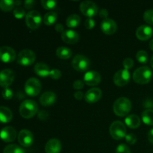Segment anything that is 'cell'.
Masks as SVG:
<instances>
[{
	"mask_svg": "<svg viewBox=\"0 0 153 153\" xmlns=\"http://www.w3.org/2000/svg\"><path fill=\"white\" fill-rule=\"evenodd\" d=\"M131 109V102L126 97H120L113 105V111L115 114L120 117L127 116Z\"/></svg>",
	"mask_w": 153,
	"mask_h": 153,
	"instance_id": "cell-1",
	"label": "cell"
},
{
	"mask_svg": "<svg viewBox=\"0 0 153 153\" xmlns=\"http://www.w3.org/2000/svg\"><path fill=\"white\" fill-rule=\"evenodd\" d=\"M38 111V105L34 100H24L19 106V114L25 119L32 118Z\"/></svg>",
	"mask_w": 153,
	"mask_h": 153,
	"instance_id": "cell-2",
	"label": "cell"
},
{
	"mask_svg": "<svg viewBox=\"0 0 153 153\" xmlns=\"http://www.w3.org/2000/svg\"><path fill=\"white\" fill-rule=\"evenodd\" d=\"M152 73L148 67H140L134 70L132 78L134 82L139 85H146L151 81Z\"/></svg>",
	"mask_w": 153,
	"mask_h": 153,
	"instance_id": "cell-3",
	"label": "cell"
},
{
	"mask_svg": "<svg viewBox=\"0 0 153 153\" xmlns=\"http://www.w3.org/2000/svg\"><path fill=\"white\" fill-rule=\"evenodd\" d=\"M111 136L114 140H122L126 136V128L123 123L121 121H114L110 126Z\"/></svg>",
	"mask_w": 153,
	"mask_h": 153,
	"instance_id": "cell-4",
	"label": "cell"
},
{
	"mask_svg": "<svg viewBox=\"0 0 153 153\" xmlns=\"http://www.w3.org/2000/svg\"><path fill=\"white\" fill-rule=\"evenodd\" d=\"M25 94L31 97H36L41 91V84L36 78H30L25 83L24 86Z\"/></svg>",
	"mask_w": 153,
	"mask_h": 153,
	"instance_id": "cell-5",
	"label": "cell"
},
{
	"mask_svg": "<svg viewBox=\"0 0 153 153\" xmlns=\"http://www.w3.org/2000/svg\"><path fill=\"white\" fill-rule=\"evenodd\" d=\"M41 22V15L37 10H31L25 15V23L31 30L37 29L40 26Z\"/></svg>",
	"mask_w": 153,
	"mask_h": 153,
	"instance_id": "cell-6",
	"label": "cell"
},
{
	"mask_svg": "<svg viewBox=\"0 0 153 153\" xmlns=\"http://www.w3.org/2000/svg\"><path fill=\"white\" fill-rule=\"evenodd\" d=\"M72 67L78 72H85L89 69L91 61L89 58L82 55H76L72 60Z\"/></svg>",
	"mask_w": 153,
	"mask_h": 153,
	"instance_id": "cell-7",
	"label": "cell"
},
{
	"mask_svg": "<svg viewBox=\"0 0 153 153\" xmlns=\"http://www.w3.org/2000/svg\"><path fill=\"white\" fill-rule=\"evenodd\" d=\"M35 60V54L30 49H23L20 51L17 55V63L19 65L24 67H28L33 64Z\"/></svg>",
	"mask_w": 153,
	"mask_h": 153,
	"instance_id": "cell-8",
	"label": "cell"
},
{
	"mask_svg": "<svg viewBox=\"0 0 153 153\" xmlns=\"http://www.w3.org/2000/svg\"><path fill=\"white\" fill-rule=\"evenodd\" d=\"M80 11L82 14L88 16V18H92L99 13V8L97 4L92 1H84L79 6Z\"/></svg>",
	"mask_w": 153,
	"mask_h": 153,
	"instance_id": "cell-9",
	"label": "cell"
},
{
	"mask_svg": "<svg viewBox=\"0 0 153 153\" xmlns=\"http://www.w3.org/2000/svg\"><path fill=\"white\" fill-rule=\"evenodd\" d=\"M18 142L23 147H30L34 143V136L28 129H22L17 136Z\"/></svg>",
	"mask_w": 153,
	"mask_h": 153,
	"instance_id": "cell-10",
	"label": "cell"
},
{
	"mask_svg": "<svg viewBox=\"0 0 153 153\" xmlns=\"http://www.w3.org/2000/svg\"><path fill=\"white\" fill-rule=\"evenodd\" d=\"M130 80V73L128 70L123 69L114 74L113 78L114 83L118 87H123L128 83Z\"/></svg>",
	"mask_w": 153,
	"mask_h": 153,
	"instance_id": "cell-11",
	"label": "cell"
},
{
	"mask_svg": "<svg viewBox=\"0 0 153 153\" xmlns=\"http://www.w3.org/2000/svg\"><path fill=\"white\" fill-rule=\"evenodd\" d=\"M15 75L10 69H4L0 71V86L4 88H9L14 80Z\"/></svg>",
	"mask_w": 153,
	"mask_h": 153,
	"instance_id": "cell-12",
	"label": "cell"
},
{
	"mask_svg": "<svg viewBox=\"0 0 153 153\" xmlns=\"http://www.w3.org/2000/svg\"><path fill=\"white\" fill-rule=\"evenodd\" d=\"M16 58V52L10 46H4L0 47V61L3 63H11Z\"/></svg>",
	"mask_w": 153,
	"mask_h": 153,
	"instance_id": "cell-13",
	"label": "cell"
},
{
	"mask_svg": "<svg viewBox=\"0 0 153 153\" xmlns=\"http://www.w3.org/2000/svg\"><path fill=\"white\" fill-rule=\"evenodd\" d=\"M83 82L88 86H97L101 82V76L97 71H94V70L88 71L84 76Z\"/></svg>",
	"mask_w": 153,
	"mask_h": 153,
	"instance_id": "cell-14",
	"label": "cell"
},
{
	"mask_svg": "<svg viewBox=\"0 0 153 153\" xmlns=\"http://www.w3.org/2000/svg\"><path fill=\"white\" fill-rule=\"evenodd\" d=\"M16 136L17 134L16 129L12 126H5L0 131V138L6 143L13 142L16 139Z\"/></svg>",
	"mask_w": 153,
	"mask_h": 153,
	"instance_id": "cell-15",
	"label": "cell"
},
{
	"mask_svg": "<svg viewBox=\"0 0 153 153\" xmlns=\"http://www.w3.org/2000/svg\"><path fill=\"white\" fill-rule=\"evenodd\" d=\"M100 28L104 34L107 35H111L114 34L117 30V25L114 20L107 18L105 19H103L102 22H101Z\"/></svg>",
	"mask_w": 153,
	"mask_h": 153,
	"instance_id": "cell-16",
	"label": "cell"
},
{
	"mask_svg": "<svg viewBox=\"0 0 153 153\" xmlns=\"http://www.w3.org/2000/svg\"><path fill=\"white\" fill-rule=\"evenodd\" d=\"M135 34L137 39L142 41H145V40H149L152 37L153 34L152 28L149 25H142L137 28Z\"/></svg>",
	"mask_w": 153,
	"mask_h": 153,
	"instance_id": "cell-17",
	"label": "cell"
},
{
	"mask_svg": "<svg viewBox=\"0 0 153 153\" xmlns=\"http://www.w3.org/2000/svg\"><path fill=\"white\" fill-rule=\"evenodd\" d=\"M102 93L100 88H93L88 90L85 95V100L88 103H95L101 99Z\"/></svg>",
	"mask_w": 153,
	"mask_h": 153,
	"instance_id": "cell-18",
	"label": "cell"
},
{
	"mask_svg": "<svg viewBox=\"0 0 153 153\" xmlns=\"http://www.w3.org/2000/svg\"><path fill=\"white\" fill-rule=\"evenodd\" d=\"M63 41L68 44H76L79 42V35L76 31L71 29H67L61 34Z\"/></svg>",
	"mask_w": 153,
	"mask_h": 153,
	"instance_id": "cell-19",
	"label": "cell"
},
{
	"mask_svg": "<svg viewBox=\"0 0 153 153\" xmlns=\"http://www.w3.org/2000/svg\"><path fill=\"white\" fill-rule=\"evenodd\" d=\"M61 150V143L59 140L52 138L48 140L45 146L46 153H60Z\"/></svg>",
	"mask_w": 153,
	"mask_h": 153,
	"instance_id": "cell-20",
	"label": "cell"
},
{
	"mask_svg": "<svg viewBox=\"0 0 153 153\" xmlns=\"http://www.w3.org/2000/svg\"><path fill=\"white\" fill-rule=\"evenodd\" d=\"M57 97L52 91H46L40 96L39 101L43 106H50L56 102Z\"/></svg>",
	"mask_w": 153,
	"mask_h": 153,
	"instance_id": "cell-21",
	"label": "cell"
},
{
	"mask_svg": "<svg viewBox=\"0 0 153 153\" xmlns=\"http://www.w3.org/2000/svg\"><path fill=\"white\" fill-rule=\"evenodd\" d=\"M34 71L37 76L42 78L49 76V73H50L49 66L43 62H39L36 64L34 67Z\"/></svg>",
	"mask_w": 153,
	"mask_h": 153,
	"instance_id": "cell-22",
	"label": "cell"
},
{
	"mask_svg": "<svg viewBox=\"0 0 153 153\" xmlns=\"http://www.w3.org/2000/svg\"><path fill=\"white\" fill-rule=\"evenodd\" d=\"M140 119L137 115L130 114L126 117L125 123L128 128L135 129L140 126Z\"/></svg>",
	"mask_w": 153,
	"mask_h": 153,
	"instance_id": "cell-23",
	"label": "cell"
},
{
	"mask_svg": "<svg viewBox=\"0 0 153 153\" xmlns=\"http://www.w3.org/2000/svg\"><path fill=\"white\" fill-rule=\"evenodd\" d=\"M13 118L12 111L5 106H0V123H7Z\"/></svg>",
	"mask_w": 153,
	"mask_h": 153,
	"instance_id": "cell-24",
	"label": "cell"
},
{
	"mask_svg": "<svg viewBox=\"0 0 153 153\" xmlns=\"http://www.w3.org/2000/svg\"><path fill=\"white\" fill-rule=\"evenodd\" d=\"M81 23V18L77 14H71L66 19V25L69 28H76Z\"/></svg>",
	"mask_w": 153,
	"mask_h": 153,
	"instance_id": "cell-25",
	"label": "cell"
},
{
	"mask_svg": "<svg viewBox=\"0 0 153 153\" xmlns=\"http://www.w3.org/2000/svg\"><path fill=\"white\" fill-rule=\"evenodd\" d=\"M56 55L62 60L69 59L72 56V51L66 46L58 47L56 50Z\"/></svg>",
	"mask_w": 153,
	"mask_h": 153,
	"instance_id": "cell-26",
	"label": "cell"
},
{
	"mask_svg": "<svg viewBox=\"0 0 153 153\" xmlns=\"http://www.w3.org/2000/svg\"><path fill=\"white\" fill-rule=\"evenodd\" d=\"M142 120L146 125L153 126V110L152 109H146L143 111L141 114Z\"/></svg>",
	"mask_w": 153,
	"mask_h": 153,
	"instance_id": "cell-27",
	"label": "cell"
},
{
	"mask_svg": "<svg viewBox=\"0 0 153 153\" xmlns=\"http://www.w3.org/2000/svg\"><path fill=\"white\" fill-rule=\"evenodd\" d=\"M58 19V14L54 11L47 12L43 16V22L46 25H52Z\"/></svg>",
	"mask_w": 153,
	"mask_h": 153,
	"instance_id": "cell-28",
	"label": "cell"
},
{
	"mask_svg": "<svg viewBox=\"0 0 153 153\" xmlns=\"http://www.w3.org/2000/svg\"><path fill=\"white\" fill-rule=\"evenodd\" d=\"M15 1L12 0H0V9L4 12L10 11L15 7Z\"/></svg>",
	"mask_w": 153,
	"mask_h": 153,
	"instance_id": "cell-29",
	"label": "cell"
},
{
	"mask_svg": "<svg viewBox=\"0 0 153 153\" xmlns=\"http://www.w3.org/2000/svg\"><path fill=\"white\" fill-rule=\"evenodd\" d=\"M3 153H25L22 147L16 144H9L4 149Z\"/></svg>",
	"mask_w": 153,
	"mask_h": 153,
	"instance_id": "cell-30",
	"label": "cell"
},
{
	"mask_svg": "<svg viewBox=\"0 0 153 153\" xmlns=\"http://www.w3.org/2000/svg\"><path fill=\"white\" fill-rule=\"evenodd\" d=\"M136 58L138 62L141 63V64H146L148 59H149V57H148V54L146 51L140 50L136 54Z\"/></svg>",
	"mask_w": 153,
	"mask_h": 153,
	"instance_id": "cell-31",
	"label": "cell"
},
{
	"mask_svg": "<svg viewBox=\"0 0 153 153\" xmlns=\"http://www.w3.org/2000/svg\"><path fill=\"white\" fill-rule=\"evenodd\" d=\"M40 3L43 8L46 10H52L55 8L57 5V1L54 0H41Z\"/></svg>",
	"mask_w": 153,
	"mask_h": 153,
	"instance_id": "cell-32",
	"label": "cell"
},
{
	"mask_svg": "<svg viewBox=\"0 0 153 153\" xmlns=\"http://www.w3.org/2000/svg\"><path fill=\"white\" fill-rule=\"evenodd\" d=\"M13 16H14V17L18 19H22V18L26 15L25 14V10L23 9V7H20V6L15 7L14 10H13Z\"/></svg>",
	"mask_w": 153,
	"mask_h": 153,
	"instance_id": "cell-33",
	"label": "cell"
},
{
	"mask_svg": "<svg viewBox=\"0 0 153 153\" xmlns=\"http://www.w3.org/2000/svg\"><path fill=\"white\" fill-rule=\"evenodd\" d=\"M143 19L149 25H153V10H147L143 13Z\"/></svg>",
	"mask_w": 153,
	"mask_h": 153,
	"instance_id": "cell-34",
	"label": "cell"
},
{
	"mask_svg": "<svg viewBox=\"0 0 153 153\" xmlns=\"http://www.w3.org/2000/svg\"><path fill=\"white\" fill-rule=\"evenodd\" d=\"M1 95H2V97L6 100H9L10 99H12L13 95V93L12 91V90L10 88H4V90L2 91V93H1Z\"/></svg>",
	"mask_w": 153,
	"mask_h": 153,
	"instance_id": "cell-35",
	"label": "cell"
},
{
	"mask_svg": "<svg viewBox=\"0 0 153 153\" xmlns=\"http://www.w3.org/2000/svg\"><path fill=\"white\" fill-rule=\"evenodd\" d=\"M123 66L125 70H130V69L132 68L133 66H134V61L130 58H126V59H124L123 61Z\"/></svg>",
	"mask_w": 153,
	"mask_h": 153,
	"instance_id": "cell-36",
	"label": "cell"
},
{
	"mask_svg": "<svg viewBox=\"0 0 153 153\" xmlns=\"http://www.w3.org/2000/svg\"><path fill=\"white\" fill-rule=\"evenodd\" d=\"M49 76H50L51 79L57 80V79H59L61 77V72L58 69H52V70H50Z\"/></svg>",
	"mask_w": 153,
	"mask_h": 153,
	"instance_id": "cell-37",
	"label": "cell"
},
{
	"mask_svg": "<svg viewBox=\"0 0 153 153\" xmlns=\"http://www.w3.org/2000/svg\"><path fill=\"white\" fill-rule=\"evenodd\" d=\"M116 153H131V150L127 145L120 144L117 147Z\"/></svg>",
	"mask_w": 153,
	"mask_h": 153,
	"instance_id": "cell-38",
	"label": "cell"
},
{
	"mask_svg": "<svg viewBox=\"0 0 153 153\" xmlns=\"http://www.w3.org/2000/svg\"><path fill=\"white\" fill-rule=\"evenodd\" d=\"M96 25V22L93 18H88L85 21V23H84V25H85V28L88 30L93 29L94 28Z\"/></svg>",
	"mask_w": 153,
	"mask_h": 153,
	"instance_id": "cell-39",
	"label": "cell"
},
{
	"mask_svg": "<svg viewBox=\"0 0 153 153\" xmlns=\"http://www.w3.org/2000/svg\"><path fill=\"white\" fill-rule=\"evenodd\" d=\"M125 138L127 143L131 145H134L137 142V137L134 134H131V133L126 134Z\"/></svg>",
	"mask_w": 153,
	"mask_h": 153,
	"instance_id": "cell-40",
	"label": "cell"
},
{
	"mask_svg": "<svg viewBox=\"0 0 153 153\" xmlns=\"http://www.w3.org/2000/svg\"><path fill=\"white\" fill-rule=\"evenodd\" d=\"M38 118L40 120H48V118H49V114H48L47 111H46L44 110L40 111L38 112Z\"/></svg>",
	"mask_w": 153,
	"mask_h": 153,
	"instance_id": "cell-41",
	"label": "cell"
},
{
	"mask_svg": "<svg viewBox=\"0 0 153 153\" xmlns=\"http://www.w3.org/2000/svg\"><path fill=\"white\" fill-rule=\"evenodd\" d=\"M36 4V1L34 0H26L24 1V7L28 10L33 8Z\"/></svg>",
	"mask_w": 153,
	"mask_h": 153,
	"instance_id": "cell-42",
	"label": "cell"
},
{
	"mask_svg": "<svg viewBox=\"0 0 153 153\" xmlns=\"http://www.w3.org/2000/svg\"><path fill=\"white\" fill-rule=\"evenodd\" d=\"M84 85H85V83H84L83 81L76 80L73 83V88L75 90H81L84 88Z\"/></svg>",
	"mask_w": 153,
	"mask_h": 153,
	"instance_id": "cell-43",
	"label": "cell"
},
{
	"mask_svg": "<svg viewBox=\"0 0 153 153\" xmlns=\"http://www.w3.org/2000/svg\"><path fill=\"white\" fill-rule=\"evenodd\" d=\"M99 16L101 18H102L103 19H107L108 16V11L106 9H101L99 11Z\"/></svg>",
	"mask_w": 153,
	"mask_h": 153,
	"instance_id": "cell-44",
	"label": "cell"
},
{
	"mask_svg": "<svg viewBox=\"0 0 153 153\" xmlns=\"http://www.w3.org/2000/svg\"><path fill=\"white\" fill-rule=\"evenodd\" d=\"M74 97H75V99L77 100H82V99L85 97V94H84L82 91H77L74 94Z\"/></svg>",
	"mask_w": 153,
	"mask_h": 153,
	"instance_id": "cell-45",
	"label": "cell"
},
{
	"mask_svg": "<svg viewBox=\"0 0 153 153\" xmlns=\"http://www.w3.org/2000/svg\"><path fill=\"white\" fill-rule=\"evenodd\" d=\"M55 29L56 30L57 32L61 33V34L65 31V30H64V25H63L61 23H57L55 26Z\"/></svg>",
	"mask_w": 153,
	"mask_h": 153,
	"instance_id": "cell-46",
	"label": "cell"
},
{
	"mask_svg": "<svg viewBox=\"0 0 153 153\" xmlns=\"http://www.w3.org/2000/svg\"><path fill=\"white\" fill-rule=\"evenodd\" d=\"M148 140L152 144H153V128H152L148 133Z\"/></svg>",
	"mask_w": 153,
	"mask_h": 153,
	"instance_id": "cell-47",
	"label": "cell"
},
{
	"mask_svg": "<svg viewBox=\"0 0 153 153\" xmlns=\"http://www.w3.org/2000/svg\"><path fill=\"white\" fill-rule=\"evenodd\" d=\"M149 48H150V49L152 51H153V39L152 40H151L150 42H149Z\"/></svg>",
	"mask_w": 153,
	"mask_h": 153,
	"instance_id": "cell-48",
	"label": "cell"
},
{
	"mask_svg": "<svg viewBox=\"0 0 153 153\" xmlns=\"http://www.w3.org/2000/svg\"><path fill=\"white\" fill-rule=\"evenodd\" d=\"M150 65H151V67L153 68V55H152V58H151V60H150Z\"/></svg>",
	"mask_w": 153,
	"mask_h": 153,
	"instance_id": "cell-49",
	"label": "cell"
}]
</instances>
